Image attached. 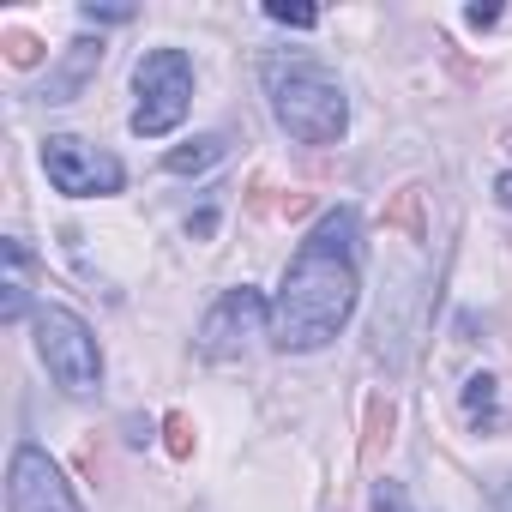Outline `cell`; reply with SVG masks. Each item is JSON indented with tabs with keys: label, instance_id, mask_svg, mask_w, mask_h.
<instances>
[{
	"label": "cell",
	"instance_id": "2",
	"mask_svg": "<svg viewBox=\"0 0 512 512\" xmlns=\"http://www.w3.org/2000/svg\"><path fill=\"white\" fill-rule=\"evenodd\" d=\"M266 97L272 115L290 139L302 145H332L350 127V97L332 73H320L314 61H272L266 67Z\"/></svg>",
	"mask_w": 512,
	"mask_h": 512
},
{
	"label": "cell",
	"instance_id": "5",
	"mask_svg": "<svg viewBox=\"0 0 512 512\" xmlns=\"http://www.w3.org/2000/svg\"><path fill=\"white\" fill-rule=\"evenodd\" d=\"M43 169H49L55 193H67V199H103V193H121V181H127L115 151H103L91 139H73V133L43 139Z\"/></svg>",
	"mask_w": 512,
	"mask_h": 512
},
{
	"label": "cell",
	"instance_id": "11",
	"mask_svg": "<svg viewBox=\"0 0 512 512\" xmlns=\"http://www.w3.org/2000/svg\"><path fill=\"white\" fill-rule=\"evenodd\" d=\"M266 19H272V25H290V31H314V25H320V13H314V7H284V0H272Z\"/></svg>",
	"mask_w": 512,
	"mask_h": 512
},
{
	"label": "cell",
	"instance_id": "18",
	"mask_svg": "<svg viewBox=\"0 0 512 512\" xmlns=\"http://www.w3.org/2000/svg\"><path fill=\"white\" fill-rule=\"evenodd\" d=\"M500 512H512V488H506V500H500Z\"/></svg>",
	"mask_w": 512,
	"mask_h": 512
},
{
	"label": "cell",
	"instance_id": "8",
	"mask_svg": "<svg viewBox=\"0 0 512 512\" xmlns=\"http://www.w3.org/2000/svg\"><path fill=\"white\" fill-rule=\"evenodd\" d=\"M103 67V43H91V37H79V43H67V55H61V67L49 73V85H43V103H73L79 91H85V79Z\"/></svg>",
	"mask_w": 512,
	"mask_h": 512
},
{
	"label": "cell",
	"instance_id": "10",
	"mask_svg": "<svg viewBox=\"0 0 512 512\" xmlns=\"http://www.w3.org/2000/svg\"><path fill=\"white\" fill-rule=\"evenodd\" d=\"M464 416H470V428H500V392H494V374H470L464 380Z\"/></svg>",
	"mask_w": 512,
	"mask_h": 512
},
{
	"label": "cell",
	"instance_id": "3",
	"mask_svg": "<svg viewBox=\"0 0 512 512\" xmlns=\"http://www.w3.org/2000/svg\"><path fill=\"white\" fill-rule=\"evenodd\" d=\"M37 356H43V368L55 374V386H61L67 398H91V392L103 386L97 332H91L73 308H61V302H43V308H37Z\"/></svg>",
	"mask_w": 512,
	"mask_h": 512
},
{
	"label": "cell",
	"instance_id": "4",
	"mask_svg": "<svg viewBox=\"0 0 512 512\" xmlns=\"http://www.w3.org/2000/svg\"><path fill=\"white\" fill-rule=\"evenodd\" d=\"M133 91H139V103H133V133H139V139H163V133H175V127L187 121V103H193V61H187L181 49H151V55H139V67H133Z\"/></svg>",
	"mask_w": 512,
	"mask_h": 512
},
{
	"label": "cell",
	"instance_id": "13",
	"mask_svg": "<svg viewBox=\"0 0 512 512\" xmlns=\"http://www.w3.org/2000/svg\"><path fill=\"white\" fill-rule=\"evenodd\" d=\"M374 512H410V506H404V488H398V482H380V488H374Z\"/></svg>",
	"mask_w": 512,
	"mask_h": 512
},
{
	"label": "cell",
	"instance_id": "9",
	"mask_svg": "<svg viewBox=\"0 0 512 512\" xmlns=\"http://www.w3.org/2000/svg\"><path fill=\"white\" fill-rule=\"evenodd\" d=\"M223 133H199V139H187V145H175L169 157H163V169L169 175H205L211 163H223Z\"/></svg>",
	"mask_w": 512,
	"mask_h": 512
},
{
	"label": "cell",
	"instance_id": "15",
	"mask_svg": "<svg viewBox=\"0 0 512 512\" xmlns=\"http://www.w3.org/2000/svg\"><path fill=\"white\" fill-rule=\"evenodd\" d=\"M464 25H470V31H488V25H500V7H470Z\"/></svg>",
	"mask_w": 512,
	"mask_h": 512
},
{
	"label": "cell",
	"instance_id": "16",
	"mask_svg": "<svg viewBox=\"0 0 512 512\" xmlns=\"http://www.w3.org/2000/svg\"><path fill=\"white\" fill-rule=\"evenodd\" d=\"M169 446H175V452H187V446H193V440H187V422H181V416H169Z\"/></svg>",
	"mask_w": 512,
	"mask_h": 512
},
{
	"label": "cell",
	"instance_id": "1",
	"mask_svg": "<svg viewBox=\"0 0 512 512\" xmlns=\"http://www.w3.org/2000/svg\"><path fill=\"white\" fill-rule=\"evenodd\" d=\"M356 296H362V223L350 205H338L308 229L296 260L284 266V284L272 302V344L290 356L326 350L350 326Z\"/></svg>",
	"mask_w": 512,
	"mask_h": 512
},
{
	"label": "cell",
	"instance_id": "17",
	"mask_svg": "<svg viewBox=\"0 0 512 512\" xmlns=\"http://www.w3.org/2000/svg\"><path fill=\"white\" fill-rule=\"evenodd\" d=\"M500 199H506V205H512V175H506V181H500Z\"/></svg>",
	"mask_w": 512,
	"mask_h": 512
},
{
	"label": "cell",
	"instance_id": "6",
	"mask_svg": "<svg viewBox=\"0 0 512 512\" xmlns=\"http://www.w3.org/2000/svg\"><path fill=\"white\" fill-rule=\"evenodd\" d=\"M266 320H272V308H266V296L260 290H223L217 296V308L199 320V356H211V362H229V356H241L253 338H266Z\"/></svg>",
	"mask_w": 512,
	"mask_h": 512
},
{
	"label": "cell",
	"instance_id": "12",
	"mask_svg": "<svg viewBox=\"0 0 512 512\" xmlns=\"http://www.w3.org/2000/svg\"><path fill=\"white\" fill-rule=\"evenodd\" d=\"M0 290H7V296H0V320H25V284H19V272L7 266V284H0Z\"/></svg>",
	"mask_w": 512,
	"mask_h": 512
},
{
	"label": "cell",
	"instance_id": "7",
	"mask_svg": "<svg viewBox=\"0 0 512 512\" xmlns=\"http://www.w3.org/2000/svg\"><path fill=\"white\" fill-rule=\"evenodd\" d=\"M7 512H85V506L43 446H19L7 464Z\"/></svg>",
	"mask_w": 512,
	"mask_h": 512
},
{
	"label": "cell",
	"instance_id": "14",
	"mask_svg": "<svg viewBox=\"0 0 512 512\" xmlns=\"http://www.w3.org/2000/svg\"><path fill=\"white\" fill-rule=\"evenodd\" d=\"M85 19H91V25H97V19H103V25H127L133 7H85Z\"/></svg>",
	"mask_w": 512,
	"mask_h": 512
}]
</instances>
